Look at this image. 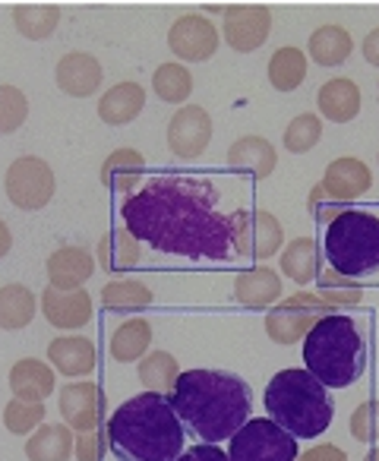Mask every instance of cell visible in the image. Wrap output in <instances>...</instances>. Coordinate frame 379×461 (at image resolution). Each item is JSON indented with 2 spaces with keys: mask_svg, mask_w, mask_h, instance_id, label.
Listing matches in <instances>:
<instances>
[{
  "mask_svg": "<svg viewBox=\"0 0 379 461\" xmlns=\"http://www.w3.org/2000/svg\"><path fill=\"white\" fill-rule=\"evenodd\" d=\"M180 376V366H177V357L167 351H149L146 357L140 360V379L149 392L155 395H171L174 383Z\"/></svg>",
  "mask_w": 379,
  "mask_h": 461,
  "instance_id": "34",
  "label": "cell"
},
{
  "mask_svg": "<svg viewBox=\"0 0 379 461\" xmlns=\"http://www.w3.org/2000/svg\"><path fill=\"white\" fill-rule=\"evenodd\" d=\"M297 455H301L297 439L269 417L247 420L228 442L231 461H297Z\"/></svg>",
  "mask_w": 379,
  "mask_h": 461,
  "instance_id": "8",
  "label": "cell"
},
{
  "mask_svg": "<svg viewBox=\"0 0 379 461\" xmlns=\"http://www.w3.org/2000/svg\"><path fill=\"white\" fill-rule=\"evenodd\" d=\"M360 51H364V60L370 67H379V26L373 29L370 35H366L364 39V48H360Z\"/></svg>",
  "mask_w": 379,
  "mask_h": 461,
  "instance_id": "46",
  "label": "cell"
},
{
  "mask_svg": "<svg viewBox=\"0 0 379 461\" xmlns=\"http://www.w3.org/2000/svg\"><path fill=\"white\" fill-rule=\"evenodd\" d=\"M4 190L7 199L23 212H39L54 199L58 180H54V167L39 155H23L7 167L4 177Z\"/></svg>",
  "mask_w": 379,
  "mask_h": 461,
  "instance_id": "9",
  "label": "cell"
},
{
  "mask_svg": "<svg viewBox=\"0 0 379 461\" xmlns=\"http://www.w3.org/2000/svg\"><path fill=\"white\" fill-rule=\"evenodd\" d=\"M167 48L177 54L180 60L190 64H203L219 51V29L209 23L203 14H186L167 32Z\"/></svg>",
  "mask_w": 379,
  "mask_h": 461,
  "instance_id": "13",
  "label": "cell"
},
{
  "mask_svg": "<svg viewBox=\"0 0 379 461\" xmlns=\"http://www.w3.org/2000/svg\"><path fill=\"white\" fill-rule=\"evenodd\" d=\"M35 310H39V297L26 285H4L0 288V329L4 332H16L32 322Z\"/></svg>",
  "mask_w": 379,
  "mask_h": 461,
  "instance_id": "31",
  "label": "cell"
},
{
  "mask_svg": "<svg viewBox=\"0 0 379 461\" xmlns=\"http://www.w3.org/2000/svg\"><path fill=\"white\" fill-rule=\"evenodd\" d=\"M108 448L117 461H177L184 452V423L165 395L140 392L111 414Z\"/></svg>",
  "mask_w": 379,
  "mask_h": 461,
  "instance_id": "3",
  "label": "cell"
},
{
  "mask_svg": "<svg viewBox=\"0 0 379 461\" xmlns=\"http://www.w3.org/2000/svg\"><path fill=\"white\" fill-rule=\"evenodd\" d=\"M307 51L320 67H341L354 51L351 32L335 26V23H326V26H320L313 35H310Z\"/></svg>",
  "mask_w": 379,
  "mask_h": 461,
  "instance_id": "29",
  "label": "cell"
},
{
  "mask_svg": "<svg viewBox=\"0 0 379 461\" xmlns=\"http://www.w3.org/2000/svg\"><path fill=\"white\" fill-rule=\"evenodd\" d=\"M48 282L58 291H83V285L95 272V257L86 247H60L45 263Z\"/></svg>",
  "mask_w": 379,
  "mask_h": 461,
  "instance_id": "17",
  "label": "cell"
},
{
  "mask_svg": "<svg viewBox=\"0 0 379 461\" xmlns=\"http://www.w3.org/2000/svg\"><path fill=\"white\" fill-rule=\"evenodd\" d=\"M102 303L108 310H117V313H140L152 303V291L142 282H133V278H117V282H108L102 288Z\"/></svg>",
  "mask_w": 379,
  "mask_h": 461,
  "instance_id": "35",
  "label": "cell"
},
{
  "mask_svg": "<svg viewBox=\"0 0 379 461\" xmlns=\"http://www.w3.org/2000/svg\"><path fill=\"white\" fill-rule=\"evenodd\" d=\"M60 414L70 429L89 433L98 429L108 417V398L95 383H70L60 389Z\"/></svg>",
  "mask_w": 379,
  "mask_h": 461,
  "instance_id": "14",
  "label": "cell"
},
{
  "mask_svg": "<svg viewBox=\"0 0 379 461\" xmlns=\"http://www.w3.org/2000/svg\"><path fill=\"white\" fill-rule=\"evenodd\" d=\"M282 276L294 285H310L322 276V250L313 238H297L282 250Z\"/></svg>",
  "mask_w": 379,
  "mask_h": 461,
  "instance_id": "26",
  "label": "cell"
},
{
  "mask_svg": "<svg viewBox=\"0 0 379 461\" xmlns=\"http://www.w3.org/2000/svg\"><path fill=\"white\" fill-rule=\"evenodd\" d=\"M228 234H231V253L244 259H257L266 266V259L282 253L284 230L272 212L266 209H238L228 215Z\"/></svg>",
  "mask_w": 379,
  "mask_h": 461,
  "instance_id": "7",
  "label": "cell"
},
{
  "mask_svg": "<svg viewBox=\"0 0 379 461\" xmlns=\"http://www.w3.org/2000/svg\"><path fill=\"white\" fill-rule=\"evenodd\" d=\"M234 297L247 310L275 307V301L282 297V276L269 266H253L234 278Z\"/></svg>",
  "mask_w": 379,
  "mask_h": 461,
  "instance_id": "19",
  "label": "cell"
},
{
  "mask_svg": "<svg viewBox=\"0 0 379 461\" xmlns=\"http://www.w3.org/2000/svg\"><path fill=\"white\" fill-rule=\"evenodd\" d=\"M351 427V436L357 442H376L379 439V398H370V402L357 404L347 420Z\"/></svg>",
  "mask_w": 379,
  "mask_h": 461,
  "instance_id": "41",
  "label": "cell"
},
{
  "mask_svg": "<svg viewBox=\"0 0 379 461\" xmlns=\"http://www.w3.org/2000/svg\"><path fill=\"white\" fill-rule=\"evenodd\" d=\"M29 117V98L16 86H0V133H16Z\"/></svg>",
  "mask_w": 379,
  "mask_h": 461,
  "instance_id": "40",
  "label": "cell"
},
{
  "mask_svg": "<svg viewBox=\"0 0 379 461\" xmlns=\"http://www.w3.org/2000/svg\"><path fill=\"white\" fill-rule=\"evenodd\" d=\"M146 108V89L133 79L127 83H117L98 98V117L111 127H123V123L136 121Z\"/></svg>",
  "mask_w": 379,
  "mask_h": 461,
  "instance_id": "22",
  "label": "cell"
},
{
  "mask_svg": "<svg viewBox=\"0 0 379 461\" xmlns=\"http://www.w3.org/2000/svg\"><path fill=\"white\" fill-rule=\"evenodd\" d=\"M142 171H146V158L136 149H114L108 158L102 161V184L111 193H133V186L140 184Z\"/></svg>",
  "mask_w": 379,
  "mask_h": 461,
  "instance_id": "27",
  "label": "cell"
},
{
  "mask_svg": "<svg viewBox=\"0 0 379 461\" xmlns=\"http://www.w3.org/2000/svg\"><path fill=\"white\" fill-rule=\"evenodd\" d=\"M121 218L140 244L167 257L215 263L231 257L228 215L219 212V190L209 180L184 174L152 177L123 199Z\"/></svg>",
  "mask_w": 379,
  "mask_h": 461,
  "instance_id": "1",
  "label": "cell"
},
{
  "mask_svg": "<svg viewBox=\"0 0 379 461\" xmlns=\"http://www.w3.org/2000/svg\"><path fill=\"white\" fill-rule=\"evenodd\" d=\"M322 140V117L316 114H297L294 121L284 127V149L291 155H303Z\"/></svg>",
  "mask_w": 379,
  "mask_h": 461,
  "instance_id": "39",
  "label": "cell"
},
{
  "mask_svg": "<svg viewBox=\"0 0 379 461\" xmlns=\"http://www.w3.org/2000/svg\"><path fill=\"white\" fill-rule=\"evenodd\" d=\"M167 404L206 446H219L225 439L231 442V436L250 420L253 392L234 373L186 370L174 383Z\"/></svg>",
  "mask_w": 379,
  "mask_h": 461,
  "instance_id": "2",
  "label": "cell"
},
{
  "mask_svg": "<svg viewBox=\"0 0 379 461\" xmlns=\"http://www.w3.org/2000/svg\"><path fill=\"white\" fill-rule=\"evenodd\" d=\"M228 165L240 174H250L257 180H266L278 165V152L269 140L263 136H240V140L231 142L228 149Z\"/></svg>",
  "mask_w": 379,
  "mask_h": 461,
  "instance_id": "20",
  "label": "cell"
},
{
  "mask_svg": "<svg viewBox=\"0 0 379 461\" xmlns=\"http://www.w3.org/2000/svg\"><path fill=\"white\" fill-rule=\"evenodd\" d=\"M266 411L294 439H316L332 423L335 404L329 389L303 366H291L272 376L266 385Z\"/></svg>",
  "mask_w": 379,
  "mask_h": 461,
  "instance_id": "5",
  "label": "cell"
},
{
  "mask_svg": "<svg viewBox=\"0 0 379 461\" xmlns=\"http://www.w3.org/2000/svg\"><path fill=\"white\" fill-rule=\"evenodd\" d=\"M322 250L332 272L354 282L379 272V215L347 205L332 224H326Z\"/></svg>",
  "mask_w": 379,
  "mask_h": 461,
  "instance_id": "6",
  "label": "cell"
},
{
  "mask_svg": "<svg viewBox=\"0 0 379 461\" xmlns=\"http://www.w3.org/2000/svg\"><path fill=\"white\" fill-rule=\"evenodd\" d=\"M316 297H320V301L335 313V310H341V307H354V303H360L364 288H360V282H354V278H345V276H338V272L329 269L316 278Z\"/></svg>",
  "mask_w": 379,
  "mask_h": 461,
  "instance_id": "37",
  "label": "cell"
},
{
  "mask_svg": "<svg viewBox=\"0 0 379 461\" xmlns=\"http://www.w3.org/2000/svg\"><path fill=\"white\" fill-rule=\"evenodd\" d=\"M14 26L29 41L51 39L60 26V7H54V4H23V7L14 10Z\"/></svg>",
  "mask_w": 379,
  "mask_h": 461,
  "instance_id": "32",
  "label": "cell"
},
{
  "mask_svg": "<svg viewBox=\"0 0 379 461\" xmlns=\"http://www.w3.org/2000/svg\"><path fill=\"white\" fill-rule=\"evenodd\" d=\"M14 250V230H10V224L0 218V259L7 257V253Z\"/></svg>",
  "mask_w": 379,
  "mask_h": 461,
  "instance_id": "47",
  "label": "cell"
},
{
  "mask_svg": "<svg viewBox=\"0 0 379 461\" xmlns=\"http://www.w3.org/2000/svg\"><path fill=\"white\" fill-rule=\"evenodd\" d=\"M364 461H379V446H376V448H373V452H370V455H366V458H364Z\"/></svg>",
  "mask_w": 379,
  "mask_h": 461,
  "instance_id": "48",
  "label": "cell"
},
{
  "mask_svg": "<svg viewBox=\"0 0 379 461\" xmlns=\"http://www.w3.org/2000/svg\"><path fill=\"white\" fill-rule=\"evenodd\" d=\"M149 345H152V322L136 316V320H127L114 329V335H111V357L117 364H133V360L146 357Z\"/></svg>",
  "mask_w": 379,
  "mask_h": 461,
  "instance_id": "30",
  "label": "cell"
},
{
  "mask_svg": "<svg viewBox=\"0 0 379 461\" xmlns=\"http://www.w3.org/2000/svg\"><path fill=\"white\" fill-rule=\"evenodd\" d=\"M45 402H20V398H14L4 408V427L14 436H32L45 420Z\"/></svg>",
  "mask_w": 379,
  "mask_h": 461,
  "instance_id": "38",
  "label": "cell"
},
{
  "mask_svg": "<svg viewBox=\"0 0 379 461\" xmlns=\"http://www.w3.org/2000/svg\"><path fill=\"white\" fill-rule=\"evenodd\" d=\"M297 461H347V452H341V448L332 446V442H320V446L297 455Z\"/></svg>",
  "mask_w": 379,
  "mask_h": 461,
  "instance_id": "45",
  "label": "cell"
},
{
  "mask_svg": "<svg viewBox=\"0 0 379 461\" xmlns=\"http://www.w3.org/2000/svg\"><path fill=\"white\" fill-rule=\"evenodd\" d=\"M303 370L326 389H347L366 370V326L347 313H329L303 339Z\"/></svg>",
  "mask_w": 379,
  "mask_h": 461,
  "instance_id": "4",
  "label": "cell"
},
{
  "mask_svg": "<svg viewBox=\"0 0 379 461\" xmlns=\"http://www.w3.org/2000/svg\"><path fill=\"white\" fill-rule=\"evenodd\" d=\"M41 313L54 329H83L92 320L89 291H58L48 285L41 294Z\"/></svg>",
  "mask_w": 379,
  "mask_h": 461,
  "instance_id": "18",
  "label": "cell"
},
{
  "mask_svg": "<svg viewBox=\"0 0 379 461\" xmlns=\"http://www.w3.org/2000/svg\"><path fill=\"white\" fill-rule=\"evenodd\" d=\"M152 89L161 102L167 104H184L194 92V73L186 70L184 64H161L152 73Z\"/></svg>",
  "mask_w": 379,
  "mask_h": 461,
  "instance_id": "36",
  "label": "cell"
},
{
  "mask_svg": "<svg viewBox=\"0 0 379 461\" xmlns=\"http://www.w3.org/2000/svg\"><path fill=\"white\" fill-rule=\"evenodd\" d=\"M307 79V54L301 48H278L269 60V83L278 92H294Z\"/></svg>",
  "mask_w": 379,
  "mask_h": 461,
  "instance_id": "33",
  "label": "cell"
},
{
  "mask_svg": "<svg viewBox=\"0 0 379 461\" xmlns=\"http://www.w3.org/2000/svg\"><path fill=\"white\" fill-rule=\"evenodd\" d=\"M209 140H212V117L200 104H184L167 121V146H171V152L177 158L184 161L200 158L209 149Z\"/></svg>",
  "mask_w": 379,
  "mask_h": 461,
  "instance_id": "12",
  "label": "cell"
},
{
  "mask_svg": "<svg viewBox=\"0 0 379 461\" xmlns=\"http://www.w3.org/2000/svg\"><path fill=\"white\" fill-rule=\"evenodd\" d=\"M177 461H231V458H228L225 448H219V446H206V442H200V446L184 448Z\"/></svg>",
  "mask_w": 379,
  "mask_h": 461,
  "instance_id": "44",
  "label": "cell"
},
{
  "mask_svg": "<svg viewBox=\"0 0 379 461\" xmlns=\"http://www.w3.org/2000/svg\"><path fill=\"white\" fill-rule=\"evenodd\" d=\"M221 35H225L228 48L238 54H250L266 45L272 35V10L263 4H238L228 7L221 16Z\"/></svg>",
  "mask_w": 379,
  "mask_h": 461,
  "instance_id": "11",
  "label": "cell"
},
{
  "mask_svg": "<svg viewBox=\"0 0 379 461\" xmlns=\"http://www.w3.org/2000/svg\"><path fill=\"white\" fill-rule=\"evenodd\" d=\"M332 310L320 301L310 291H301V294L288 297V301L275 303L266 316V335H269L275 345H297L310 335V329L329 316Z\"/></svg>",
  "mask_w": 379,
  "mask_h": 461,
  "instance_id": "10",
  "label": "cell"
},
{
  "mask_svg": "<svg viewBox=\"0 0 379 461\" xmlns=\"http://www.w3.org/2000/svg\"><path fill=\"white\" fill-rule=\"evenodd\" d=\"M77 436L67 423H41L26 442L29 461H67L73 458Z\"/></svg>",
  "mask_w": 379,
  "mask_h": 461,
  "instance_id": "25",
  "label": "cell"
},
{
  "mask_svg": "<svg viewBox=\"0 0 379 461\" xmlns=\"http://www.w3.org/2000/svg\"><path fill=\"white\" fill-rule=\"evenodd\" d=\"M345 209H347V205H345V203H335V199L329 196V193L322 190L320 184H316L313 190H310V196H307V212H310V218H313V221L332 224L335 218H338Z\"/></svg>",
  "mask_w": 379,
  "mask_h": 461,
  "instance_id": "42",
  "label": "cell"
},
{
  "mask_svg": "<svg viewBox=\"0 0 379 461\" xmlns=\"http://www.w3.org/2000/svg\"><path fill=\"white\" fill-rule=\"evenodd\" d=\"M104 452H108V433L104 429H89V433L77 436V446H73L77 461H102Z\"/></svg>",
  "mask_w": 379,
  "mask_h": 461,
  "instance_id": "43",
  "label": "cell"
},
{
  "mask_svg": "<svg viewBox=\"0 0 379 461\" xmlns=\"http://www.w3.org/2000/svg\"><path fill=\"white\" fill-rule=\"evenodd\" d=\"M322 190L335 199V203H351V199L364 196L373 186V174L366 167V161L354 158V155H345V158H335L332 165L322 174Z\"/></svg>",
  "mask_w": 379,
  "mask_h": 461,
  "instance_id": "16",
  "label": "cell"
},
{
  "mask_svg": "<svg viewBox=\"0 0 379 461\" xmlns=\"http://www.w3.org/2000/svg\"><path fill=\"white\" fill-rule=\"evenodd\" d=\"M10 389L20 402H45L54 392V366L39 357H23L10 370Z\"/></svg>",
  "mask_w": 379,
  "mask_h": 461,
  "instance_id": "23",
  "label": "cell"
},
{
  "mask_svg": "<svg viewBox=\"0 0 379 461\" xmlns=\"http://www.w3.org/2000/svg\"><path fill=\"white\" fill-rule=\"evenodd\" d=\"M54 79H58V89L70 98H89L98 92L104 79V70L98 64V58L86 51H70L58 60L54 67Z\"/></svg>",
  "mask_w": 379,
  "mask_h": 461,
  "instance_id": "15",
  "label": "cell"
},
{
  "mask_svg": "<svg viewBox=\"0 0 379 461\" xmlns=\"http://www.w3.org/2000/svg\"><path fill=\"white\" fill-rule=\"evenodd\" d=\"M316 104H320V114L332 123H347L360 114V89L354 79L335 77L329 79L326 86L316 95Z\"/></svg>",
  "mask_w": 379,
  "mask_h": 461,
  "instance_id": "24",
  "label": "cell"
},
{
  "mask_svg": "<svg viewBox=\"0 0 379 461\" xmlns=\"http://www.w3.org/2000/svg\"><path fill=\"white\" fill-rule=\"evenodd\" d=\"M140 259H142V244L127 228L111 230V234H104L98 240V266L104 272H127L133 266H140Z\"/></svg>",
  "mask_w": 379,
  "mask_h": 461,
  "instance_id": "28",
  "label": "cell"
},
{
  "mask_svg": "<svg viewBox=\"0 0 379 461\" xmlns=\"http://www.w3.org/2000/svg\"><path fill=\"white\" fill-rule=\"evenodd\" d=\"M48 360L64 376H89L98 364V351L86 335H64L48 345Z\"/></svg>",
  "mask_w": 379,
  "mask_h": 461,
  "instance_id": "21",
  "label": "cell"
}]
</instances>
